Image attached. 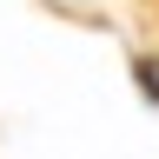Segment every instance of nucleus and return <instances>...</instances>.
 I'll use <instances>...</instances> for the list:
<instances>
[{"mask_svg":"<svg viewBox=\"0 0 159 159\" xmlns=\"http://www.w3.org/2000/svg\"><path fill=\"white\" fill-rule=\"evenodd\" d=\"M133 80H139V93L159 106V66H152V60H139V66H133Z\"/></svg>","mask_w":159,"mask_h":159,"instance_id":"1","label":"nucleus"}]
</instances>
